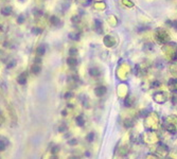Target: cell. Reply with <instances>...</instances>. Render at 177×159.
I'll use <instances>...</instances> for the list:
<instances>
[{"label":"cell","mask_w":177,"mask_h":159,"mask_svg":"<svg viewBox=\"0 0 177 159\" xmlns=\"http://www.w3.org/2000/svg\"><path fill=\"white\" fill-rule=\"evenodd\" d=\"M169 88L171 89V91L176 92V91H177V80L173 78V80L169 81Z\"/></svg>","instance_id":"cell-6"},{"label":"cell","mask_w":177,"mask_h":159,"mask_svg":"<svg viewBox=\"0 0 177 159\" xmlns=\"http://www.w3.org/2000/svg\"><path fill=\"white\" fill-rule=\"evenodd\" d=\"M67 64H68L70 67H74V66H76V64H78V61H76V59L74 56H70V57H68V59H67Z\"/></svg>","instance_id":"cell-8"},{"label":"cell","mask_w":177,"mask_h":159,"mask_svg":"<svg viewBox=\"0 0 177 159\" xmlns=\"http://www.w3.org/2000/svg\"><path fill=\"white\" fill-rule=\"evenodd\" d=\"M167 159H173V158H167Z\"/></svg>","instance_id":"cell-25"},{"label":"cell","mask_w":177,"mask_h":159,"mask_svg":"<svg viewBox=\"0 0 177 159\" xmlns=\"http://www.w3.org/2000/svg\"><path fill=\"white\" fill-rule=\"evenodd\" d=\"M76 125H79V126H83V125L85 124V119H84V117H83V116H78V117L76 118Z\"/></svg>","instance_id":"cell-11"},{"label":"cell","mask_w":177,"mask_h":159,"mask_svg":"<svg viewBox=\"0 0 177 159\" xmlns=\"http://www.w3.org/2000/svg\"><path fill=\"white\" fill-rule=\"evenodd\" d=\"M133 121H131V119H127V120L125 121V123H124V125L126 127H129V126H133Z\"/></svg>","instance_id":"cell-19"},{"label":"cell","mask_w":177,"mask_h":159,"mask_svg":"<svg viewBox=\"0 0 177 159\" xmlns=\"http://www.w3.org/2000/svg\"><path fill=\"white\" fill-rule=\"evenodd\" d=\"M95 29L97 30V32L98 33H101L102 29H103V27H102V23L99 21V20H95Z\"/></svg>","instance_id":"cell-12"},{"label":"cell","mask_w":177,"mask_h":159,"mask_svg":"<svg viewBox=\"0 0 177 159\" xmlns=\"http://www.w3.org/2000/svg\"><path fill=\"white\" fill-rule=\"evenodd\" d=\"M78 53V51H76V49L72 48V49H70V56H74Z\"/></svg>","instance_id":"cell-20"},{"label":"cell","mask_w":177,"mask_h":159,"mask_svg":"<svg viewBox=\"0 0 177 159\" xmlns=\"http://www.w3.org/2000/svg\"><path fill=\"white\" fill-rule=\"evenodd\" d=\"M59 132H61V133H63V132H65V130H67V125H66L65 123H62V124H61V125H59Z\"/></svg>","instance_id":"cell-16"},{"label":"cell","mask_w":177,"mask_h":159,"mask_svg":"<svg viewBox=\"0 0 177 159\" xmlns=\"http://www.w3.org/2000/svg\"><path fill=\"white\" fill-rule=\"evenodd\" d=\"M27 78H28V73H27V72H22V73L17 78V82H18L20 85H25L27 83Z\"/></svg>","instance_id":"cell-4"},{"label":"cell","mask_w":177,"mask_h":159,"mask_svg":"<svg viewBox=\"0 0 177 159\" xmlns=\"http://www.w3.org/2000/svg\"><path fill=\"white\" fill-rule=\"evenodd\" d=\"M45 46H39L38 48H37V50H36V56L37 57H42V56L45 54Z\"/></svg>","instance_id":"cell-10"},{"label":"cell","mask_w":177,"mask_h":159,"mask_svg":"<svg viewBox=\"0 0 177 159\" xmlns=\"http://www.w3.org/2000/svg\"><path fill=\"white\" fill-rule=\"evenodd\" d=\"M173 25H174V27H175V28H177V21H175Z\"/></svg>","instance_id":"cell-24"},{"label":"cell","mask_w":177,"mask_h":159,"mask_svg":"<svg viewBox=\"0 0 177 159\" xmlns=\"http://www.w3.org/2000/svg\"><path fill=\"white\" fill-rule=\"evenodd\" d=\"M70 38L71 39H73V40H79V38H80V34H76V33H74V34H70Z\"/></svg>","instance_id":"cell-17"},{"label":"cell","mask_w":177,"mask_h":159,"mask_svg":"<svg viewBox=\"0 0 177 159\" xmlns=\"http://www.w3.org/2000/svg\"><path fill=\"white\" fill-rule=\"evenodd\" d=\"M11 12H12V9H11V8H7V9H3V10H2V14H3V15H10Z\"/></svg>","instance_id":"cell-18"},{"label":"cell","mask_w":177,"mask_h":159,"mask_svg":"<svg viewBox=\"0 0 177 159\" xmlns=\"http://www.w3.org/2000/svg\"><path fill=\"white\" fill-rule=\"evenodd\" d=\"M164 127L171 133L177 132V117L176 116H170L164 121Z\"/></svg>","instance_id":"cell-1"},{"label":"cell","mask_w":177,"mask_h":159,"mask_svg":"<svg viewBox=\"0 0 177 159\" xmlns=\"http://www.w3.org/2000/svg\"><path fill=\"white\" fill-rule=\"evenodd\" d=\"M71 97H72V93H71V92H67V93L65 94L66 99H69V98H71Z\"/></svg>","instance_id":"cell-22"},{"label":"cell","mask_w":177,"mask_h":159,"mask_svg":"<svg viewBox=\"0 0 177 159\" xmlns=\"http://www.w3.org/2000/svg\"><path fill=\"white\" fill-rule=\"evenodd\" d=\"M50 21H51V23H52V25H54V26H59V23H61V20H59V18H57V17H55V16L51 17Z\"/></svg>","instance_id":"cell-13"},{"label":"cell","mask_w":177,"mask_h":159,"mask_svg":"<svg viewBox=\"0 0 177 159\" xmlns=\"http://www.w3.org/2000/svg\"><path fill=\"white\" fill-rule=\"evenodd\" d=\"M68 159H79V157H76V156H70Z\"/></svg>","instance_id":"cell-23"},{"label":"cell","mask_w":177,"mask_h":159,"mask_svg":"<svg viewBox=\"0 0 177 159\" xmlns=\"http://www.w3.org/2000/svg\"><path fill=\"white\" fill-rule=\"evenodd\" d=\"M86 139H87V141H88V142H92V141L95 140V134H93V133H89L88 135H87V137H86Z\"/></svg>","instance_id":"cell-15"},{"label":"cell","mask_w":177,"mask_h":159,"mask_svg":"<svg viewBox=\"0 0 177 159\" xmlns=\"http://www.w3.org/2000/svg\"><path fill=\"white\" fill-rule=\"evenodd\" d=\"M156 39L159 44H164L170 39V37L164 30H158V33L156 34Z\"/></svg>","instance_id":"cell-2"},{"label":"cell","mask_w":177,"mask_h":159,"mask_svg":"<svg viewBox=\"0 0 177 159\" xmlns=\"http://www.w3.org/2000/svg\"><path fill=\"white\" fill-rule=\"evenodd\" d=\"M59 152V146L56 145V144H53V145L51 146V153L55 155V154H57Z\"/></svg>","instance_id":"cell-14"},{"label":"cell","mask_w":177,"mask_h":159,"mask_svg":"<svg viewBox=\"0 0 177 159\" xmlns=\"http://www.w3.org/2000/svg\"><path fill=\"white\" fill-rule=\"evenodd\" d=\"M100 73H101V71H100V69L97 68V67H93V68L89 69V74L91 75V76H99Z\"/></svg>","instance_id":"cell-7"},{"label":"cell","mask_w":177,"mask_h":159,"mask_svg":"<svg viewBox=\"0 0 177 159\" xmlns=\"http://www.w3.org/2000/svg\"><path fill=\"white\" fill-rule=\"evenodd\" d=\"M7 140L4 138H0V152H3L7 149Z\"/></svg>","instance_id":"cell-9"},{"label":"cell","mask_w":177,"mask_h":159,"mask_svg":"<svg viewBox=\"0 0 177 159\" xmlns=\"http://www.w3.org/2000/svg\"><path fill=\"white\" fill-rule=\"evenodd\" d=\"M95 96H98V97H103V96L106 93V87H105V86H98V87L95 89Z\"/></svg>","instance_id":"cell-3"},{"label":"cell","mask_w":177,"mask_h":159,"mask_svg":"<svg viewBox=\"0 0 177 159\" xmlns=\"http://www.w3.org/2000/svg\"><path fill=\"white\" fill-rule=\"evenodd\" d=\"M40 70H42V66H40L39 63H34V65L32 66V69H31L33 74H38Z\"/></svg>","instance_id":"cell-5"},{"label":"cell","mask_w":177,"mask_h":159,"mask_svg":"<svg viewBox=\"0 0 177 159\" xmlns=\"http://www.w3.org/2000/svg\"><path fill=\"white\" fill-rule=\"evenodd\" d=\"M4 122V117H3V115L0 113V125H2Z\"/></svg>","instance_id":"cell-21"}]
</instances>
